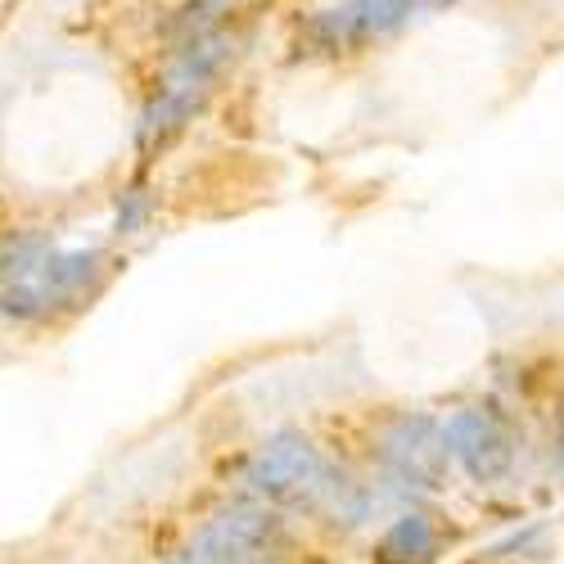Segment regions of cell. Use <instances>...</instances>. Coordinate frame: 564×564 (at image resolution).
Listing matches in <instances>:
<instances>
[{
	"instance_id": "obj_1",
	"label": "cell",
	"mask_w": 564,
	"mask_h": 564,
	"mask_svg": "<svg viewBox=\"0 0 564 564\" xmlns=\"http://www.w3.org/2000/svg\"><path fill=\"white\" fill-rule=\"evenodd\" d=\"M245 484L253 497H262L271 506L321 514V520L344 524V529H361L375 514V497L348 469L325 460L321 447L294 425L275 430L258 443V452L245 465Z\"/></svg>"
},
{
	"instance_id": "obj_2",
	"label": "cell",
	"mask_w": 564,
	"mask_h": 564,
	"mask_svg": "<svg viewBox=\"0 0 564 564\" xmlns=\"http://www.w3.org/2000/svg\"><path fill=\"white\" fill-rule=\"evenodd\" d=\"M375 460L402 488L438 492L452 479V452L443 438V420L430 411H389L375 425Z\"/></svg>"
},
{
	"instance_id": "obj_3",
	"label": "cell",
	"mask_w": 564,
	"mask_h": 564,
	"mask_svg": "<svg viewBox=\"0 0 564 564\" xmlns=\"http://www.w3.org/2000/svg\"><path fill=\"white\" fill-rule=\"evenodd\" d=\"M191 551L204 564H290L294 538L271 506L240 501V506L217 510L195 533Z\"/></svg>"
},
{
	"instance_id": "obj_4",
	"label": "cell",
	"mask_w": 564,
	"mask_h": 564,
	"mask_svg": "<svg viewBox=\"0 0 564 564\" xmlns=\"http://www.w3.org/2000/svg\"><path fill=\"white\" fill-rule=\"evenodd\" d=\"M415 14V0H339L335 10H316L303 19L299 41L312 55H352L370 41L402 32Z\"/></svg>"
},
{
	"instance_id": "obj_5",
	"label": "cell",
	"mask_w": 564,
	"mask_h": 564,
	"mask_svg": "<svg viewBox=\"0 0 564 564\" xmlns=\"http://www.w3.org/2000/svg\"><path fill=\"white\" fill-rule=\"evenodd\" d=\"M443 438H447L452 465H460L465 479L479 484V488L501 484L514 469V443H510L501 420L484 406H456L443 420Z\"/></svg>"
},
{
	"instance_id": "obj_6",
	"label": "cell",
	"mask_w": 564,
	"mask_h": 564,
	"mask_svg": "<svg viewBox=\"0 0 564 564\" xmlns=\"http://www.w3.org/2000/svg\"><path fill=\"white\" fill-rule=\"evenodd\" d=\"M109 271H113V258L100 245H77V249L55 245L51 258L28 275V285L41 299L45 316H59V312H77L86 299H96L109 285Z\"/></svg>"
},
{
	"instance_id": "obj_7",
	"label": "cell",
	"mask_w": 564,
	"mask_h": 564,
	"mask_svg": "<svg viewBox=\"0 0 564 564\" xmlns=\"http://www.w3.org/2000/svg\"><path fill=\"white\" fill-rule=\"evenodd\" d=\"M447 551V533L438 529V514L430 510H402L389 529L375 538L370 564H438Z\"/></svg>"
},
{
	"instance_id": "obj_8",
	"label": "cell",
	"mask_w": 564,
	"mask_h": 564,
	"mask_svg": "<svg viewBox=\"0 0 564 564\" xmlns=\"http://www.w3.org/2000/svg\"><path fill=\"white\" fill-rule=\"evenodd\" d=\"M208 96L213 90H199V86H159V96L135 118V150L163 154L172 140L195 122V113L208 105Z\"/></svg>"
},
{
	"instance_id": "obj_9",
	"label": "cell",
	"mask_w": 564,
	"mask_h": 564,
	"mask_svg": "<svg viewBox=\"0 0 564 564\" xmlns=\"http://www.w3.org/2000/svg\"><path fill=\"white\" fill-rule=\"evenodd\" d=\"M55 249V235L41 230V226H28V230H14L0 240V285H14V280H28L45 258Z\"/></svg>"
},
{
	"instance_id": "obj_10",
	"label": "cell",
	"mask_w": 564,
	"mask_h": 564,
	"mask_svg": "<svg viewBox=\"0 0 564 564\" xmlns=\"http://www.w3.org/2000/svg\"><path fill=\"white\" fill-rule=\"evenodd\" d=\"M150 208H154L150 191H140V185H131V191L118 199V213H113V235H135L140 226H145Z\"/></svg>"
},
{
	"instance_id": "obj_11",
	"label": "cell",
	"mask_w": 564,
	"mask_h": 564,
	"mask_svg": "<svg viewBox=\"0 0 564 564\" xmlns=\"http://www.w3.org/2000/svg\"><path fill=\"white\" fill-rule=\"evenodd\" d=\"M538 538H542V524L533 520V524H524V529H514V533H506L501 542H492L488 551H479L484 560H510V555H529L533 546H538Z\"/></svg>"
},
{
	"instance_id": "obj_12",
	"label": "cell",
	"mask_w": 564,
	"mask_h": 564,
	"mask_svg": "<svg viewBox=\"0 0 564 564\" xmlns=\"http://www.w3.org/2000/svg\"><path fill=\"white\" fill-rule=\"evenodd\" d=\"M167 564H204V560H199V555H195V551H181V555H172V560H167Z\"/></svg>"
},
{
	"instance_id": "obj_13",
	"label": "cell",
	"mask_w": 564,
	"mask_h": 564,
	"mask_svg": "<svg viewBox=\"0 0 564 564\" xmlns=\"http://www.w3.org/2000/svg\"><path fill=\"white\" fill-rule=\"evenodd\" d=\"M560 469H564V425H560Z\"/></svg>"
}]
</instances>
